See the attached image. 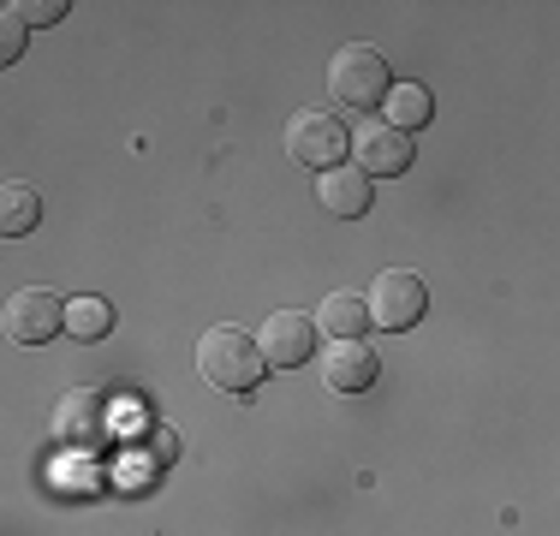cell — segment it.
Returning a JSON list of instances; mask_svg holds the SVG:
<instances>
[{
  "label": "cell",
  "instance_id": "cell-1",
  "mask_svg": "<svg viewBox=\"0 0 560 536\" xmlns=\"http://www.w3.org/2000/svg\"><path fill=\"white\" fill-rule=\"evenodd\" d=\"M262 370H269L262 346L250 340L245 328H233V322H221V328H209L203 340H197V375H203L215 394H250V387L262 382Z\"/></svg>",
  "mask_w": 560,
  "mask_h": 536
},
{
  "label": "cell",
  "instance_id": "cell-2",
  "mask_svg": "<svg viewBox=\"0 0 560 536\" xmlns=\"http://www.w3.org/2000/svg\"><path fill=\"white\" fill-rule=\"evenodd\" d=\"M388 60H382L370 43H346L335 54V66H328V96L340 107H358V114H370V107L388 102Z\"/></svg>",
  "mask_w": 560,
  "mask_h": 536
},
{
  "label": "cell",
  "instance_id": "cell-3",
  "mask_svg": "<svg viewBox=\"0 0 560 536\" xmlns=\"http://www.w3.org/2000/svg\"><path fill=\"white\" fill-rule=\"evenodd\" d=\"M287 155L304 161V167H316V173L340 167V155H346V126H340L335 114H323V107H299V114L287 119Z\"/></svg>",
  "mask_w": 560,
  "mask_h": 536
},
{
  "label": "cell",
  "instance_id": "cell-4",
  "mask_svg": "<svg viewBox=\"0 0 560 536\" xmlns=\"http://www.w3.org/2000/svg\"><path fill=\"white\" fill-rule=\"evenodd\" d=\"M423 311H430V292H423V280L411 275V268H382L376 280H370V322L376 328H411Z\"/></svg>",
  "mask_w": 560,
  "mask_h": 536
},
{
  "label": "cell",
  "instance_id": "cell-5",
  "mask_svg": "<svg viewBox=\"0 0 560 536\" xmlns=\"http://www.w3.org/2000/svg\"><path fill=\"white\" fill-rule=\"evenodd\" d=\"M66 328V299L48 287H24L7 299V340L12 346H48Z\"/></svg>",
  "mask_w": 560,
  "mask_h": 536
},
{
  "label": "cell",
  "instance_id": "cell-6",
  "mask_svg": "<svg viewBox=\"0 0 560 536\" xmlns=\"http://www.w3.org/2000/svg\"><path fill=\"white\" fill-rule=\"evenodd\" d=\"M55 441L60 447H96V441H108V399H102L96 387H72V394H60Z\"/></svg>",
  "mask_w": 560,
  "mask_h": 536
},
{
  "label": "cell",
  "instance_id": "cell-7",
  "mask_svg": "<svg viewBox=\"0 0 560 536\" xmlns=\"http://www.w3.org/2000/svg\"><path fill=\"white\" fill-rule=\"evenodd\" d=\"M257 346H262V358H269L275 370H299L304 358L316 352V316H304V311H275L269 322H262Z\"/></svg>",
  "mask_w": 560,
  "mask_h": 536
},
{
  "label": "cell",
  "instance_id": "cell-8",
  "mask_svg": "<svg viewBox=\"0 0 560 536\" xmlns=\"http://www.w3.org/2000/svg\"><path fill=\"white\" fill-rule=\"evenodd\" d=\"M352 150H358V167H364L370 179H394V173L411 167V138L399 126H388V119H364Z\"/></svg>",
  "mask_w": 560,
  "mask_h": 536
},
{
  "label": "cell",
  "instance_id": "cell-9",
  "mask_svg": "<svg viewBox=\"0 0 560 536\" xmlns=\"http://www.w3.org/2000/svg\"><path fill=\"white\" fill-rule=\"evenodd\" d=\"M376 346L364 340H335L323 352V387L328 394H364L370 382H376Z\"/></svg>",
  "mask_w": 560,
  "mask_h": 536
},
{
  "label": "cell",
  "instance_id": "cell-10",
  "mask_svg": "<svg viewBox=\"0 0 560 536\" xmlns=\"http://www.w3.org/2000/svg\"><path fill=\"white\" fill-rule=\"evenodd\" d=\"M316 203L328 214H340V221H358V214H370V173L364 167H328L323 185H316Z\"/></svg>",
  "mask_w": 560,
  "mask_h": 536
},
{
  "label": "cell",
  "instance_id": "cell-11",
  "mask_svg": "<svg viewBox=\"0 0 560 536\" xmlns=\"http://www.w3.org/2000/svg\"><path fill=\"white\" fill-rule=\"evenodd\" d=\"M323 334H335V340H364L370 328V299L364 292H335V299H323Z\"/></svg>",
  "mask_w": 560,
  "mask_h": 536
},
{
  "label": "cell",
  "instance_id": "cell-12",
  "mask_svg": "<svg viewBox=\"0 0 560 536\" xmlns=\"http://www.w3.org/2000/svg\"><path fill=\"white\" fill-rule=\"evenodd\" d=\"M36 221H43V197H36V185H7V191H0V233L24 238V233H36Z\"/></svg>",
  "mask_w": 560,
  "mask_h": 536
},
{
  "label": "cell",
  "instance_id": "cell-13",
  "mask_svg": "<svg viewBox=\"0 0 560 536\" xmlns=\"http://www.w3.org/2000/svg\"><path fill=\"white\" fill-rule=\"evenodd\" d=\"M430 114H435V102H430V90H423V84H394L388 90V126L418 131V126H430Z\"/></svg>",
  "mask_w": 560,
  "mask_h": 536
},
{
  "label": "cell",
  "instance_id": "cell-14",
  "mask_svg": "<svg viewBox=\"0 0 560 536\" xmlns=\"http://www.w3.org/2000/svg\"><path fill=\"white\" fill-rule=\"evenodd\" d=\"M114 328V304L108 299H72L66 304V334H78V340H102V334Z\"/></svg>",
  "mask_w": 560,
  "mask_h": 536
},
{
  "label": "cell",
  "instance_id": "cell-15",
  "mask_svg": "<svg viewBox=\"0 0 560 536\" xmlns=\"http://www.w3.org/2000/svg\"><path fill=\"white\" fill-rule=\"evenodd\" d=\"M24 31H31V19H24L19 0H12V7L0 12V66H12L24 54Z\"/></svg>",
  "mask_w": 560,
  "mask_h": 536
},
{
  "label": "cell",
  "instance_id": "cell-16",
  "mask_svg": "<svg viewBox=\"0 0 560 536\" xmlns=\"http://www.w3.org/2000/svg\"><path fill=\"white\" fill-rule=\"evenodd\" d=\"M19 12L31 24H60L66 19V0H19Z\"/></svg>",
  "mask_w": 560,
  "mask_h": 536
}]
</instances>
